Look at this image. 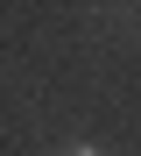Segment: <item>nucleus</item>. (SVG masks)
I'll use <instances>...</instances> for the list:
<instances>
[{
	"label": "nucleus",
	"mask_w": 141,
	"mask_h": 156,
	"mask_svg": "<svg viewBox=\"0 0 141 156\" xmlns=\"http://www.w3.org/2000/svg\"><path fill=\"white\" fill-rule=\"evenodd\" d=\"M71 156H99V149H92V142H78V149H71Z\"/></svg>",
	"instance_id": "f257e3e1"
}]
</instances>
